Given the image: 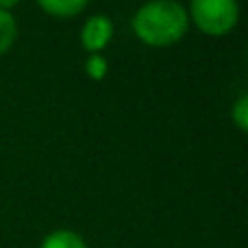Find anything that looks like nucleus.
<instances>
[{
    "label": "nucleus",
    "mask_w": 248,
    "mask_h": 248,
    "mask_svg": "<svg viewBox=\"0 0 248 248\" xmlns=\"http://www.w3.org/2000/svg\"><path fill=\"white\" fill-rule=\"evenodd\" d=\"M16 37H17V22H16V17H13L9 11L0 9V55H4V52L13 46Z\"/></svg>",
    "instance_id": "6"
},
{
    "label": "nucleus",
    "mask_w": 248,
    "mask_h": 248,
    "mask_svg": "<svg viewBox=\"0 0 248 248\" xmlns=\"http://www.w3.org/2000/svg\"><path fill=\"white\" fill-rule=\"evenodd\" d=\"M133 31L148 46H170L187 31V13L181 4L170 0H153L137 9Z\"/></svg>",
    "instance_id": "1"
},
{
    "label": "nucleus",
    "mask_w": 248,
    "mask_h": 248,
    "mask_svg": "<svg viewBox=\"0 0 248 248\" xmlns=\"http://www.w3.org/2000/svg\"><path fill=\"white\" fill-rule=\"evenodd\" d=\"M192 17L207 35H227L240 17L237 0H192Z\"/></svg>",
    "instance_id": "2"
},
{
    "label": "nucleus",
    "mask_w": 248,
    "mask_h": 248,
    "mask_svg": "<svg viewBox=\"0 0 248 248\" xmlns=\"http://www.w3.org/2000/svg\"><path fill=\"white\" fill-rule=\"evenodd\" d=\"M39 248H87V246L81 235L61 229V231H52L50 235H46V240L42 242Z\"/></svg>",
    "instance_id": "5"
},
{
    "label": "nucleus",
    "mask_w": 248,
    "mask_h": 248,
    "mask_svg": "<svg viewBox=\"0 0 248 248\" xmlns=\"http://www.w3.org/2000/svg\"><path fill=\"white\" fill-rule=\"evenodd\" d=\"M46 13L57 17H72L85 9L87 0H37Z\"/></svg>",
    "instance_id": "4"
},
{
    "label": "nucleus",
    "mask_w": 248,
    "mask_h": 248,
    "mask_svg": "<svg viewBox=\"0 0 248 248\" xmlns=\"http://www.w3.org/2000/svg\"><path fill=\"white\" fill-rule=\"evenodd\" d=\"M87 74H90L94 81L105 78V74H107V59L100 55H92L90 59H87Z\"/></svg>",
    "instance_id": "8"
},
{
    "label": "nucleus",
    "mask_w": 248,
    "mask_h": 248,
    "mask_svg": "<svg viewBox=\"0 0 248 248\" xmlns=\"http://www.w3.org/2000/svg\"><path fill=\"white\" fill-rule=\"evenodd\" d=\"M231 118L242 131L248 133V94L240 96V98L235 100V105H233V109H231Z\"/></svg>",
    "instance_id": "7"
},
{
    "label": "nucleus",
    "mask_w": 248,
    "mask_h": 248,
    "mask_svg": "<svg viewBox=\"0 0 248 248\" xmlns=\"http://www.w3.org/2000/svg\"><path fill=\"white\" fill-rule=\"evenodd\" d=\"M20 2V0H0V9H4V11H9L11 7H16V4Z\"/></svg>",
    "instance_id": "9"
},
{
    "label": "nucleus",
    "mask_w": 248,
    "mask_h": 248,
    "mask_svg": "<svg viewBox=\"0 0 248 248\" xmlns=\"http://www.w3.org/2000/svg\"><path fill=\"white\" fill-rule=\"evenodd\" d=\"M111 35H113V24L107 16H92L83 26L81 42L90 52L98 55V50H103L109 44Z\"/></svg>",
    "instance_id": "3"
}]
</instances>
